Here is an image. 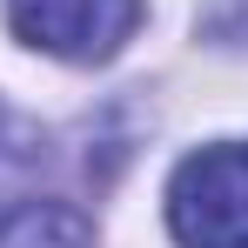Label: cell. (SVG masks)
<instances>
[{"label": "cell", "instance_id": "cell-1", "mask_svg": "<svg viewBox=\"0 0 248 248\" xmlns=\"http://www.w3.org/2000/svg\"><path fill=\"white\" fill-rule=\"evenodd\" d=\"M168 235L181 248H248V141H215L174 168Z\"/></svg>", "mask_w": 248, "mask_h": 248}, {"label": "cell", "instance_id": "cell-2", "mask_svg": "<svg viewBox=\"0 0 248 248\" xmlns=\"http://www.w3.org/2000/svg\"><path fill=\"white\" fill-rule=\"evenodd\" d=\"M141 0H7V20L27 47H41L54 61H114L134 27H141Z\"/></svg>", "mask_w": 248, "mask_h": 248}, {"label": "cell", "instance_id": "cell-3", "mask_svg": "<svg viewBox=\"0 0 248 248\" xmlns=\"http://www.w3.org/2000/svg\"><path fill=\"white\" fill-rule=\"evenodd\" d=\"M0 248H94V228L67 202H27L0 221Z\"/></svg>", "mask_w": 248, "mask_h": 248}]
</instances>
